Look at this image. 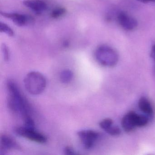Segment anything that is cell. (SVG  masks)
<instances>
[{
  "label": "cell",
  "instance_id": "1",
  "mask_svg": "<svg viewBox=\"0 0 155 155\" xmlns=\"http://www.w3.org/2000/svg\"><path fill=\"white\" fill-rule=\"evenodd\" d=\"M9 92L8 105L14 113H20L23 118L30 116V107L28 101L21 95L18 86L13 81L8 80L7 82Z\"/></svg>",
  "mask_w": 155,
  "mask_h": 155
},
{
  "label": "cell",
  "instance_id": "2",
  "mask_svg": "<svg viewBox=\"0 0 155 155\" xmlns=\"http://www.w3.org/2000/svg\"><path fill=\"white\" fill-rule=\"evenodd\" d=\"M24 86L27 91L31 95L41 94L47 86L46 78L41 73L31 71L28 73L24 80Z\"/></svg>",
  "mask_w": 155,
  "mask_h": 155
},
{
  "label": "cell",
  "instance_id": "3",
  "mask_svg": "<svg viewBox=\"0 0 155 155\" xmlns=\"http://www.w3.org/2000/svg\"><path fill=\"white\" fill-rule=\"evenodd\" d=\"M95 56L97 61L105 67H113L118 61L119 55L117 51L107 45L99 46L96 49Z\"/></svg>",
  "mask_w": 155,
  "mask_h": 155
},
{
  "label": "cell",
  "instance_id": "4",
  "mask_svg": "<svg viewBox=\"0 0 155 155\" xmlns=\"http://www.w3.org/2000/svg\"><path fill=\"white\" fill-rule=\"evenodd\" d=\"M14 132L18 136L38 143H44L47 141V137L36 130L35 128L27 127L23 126L15 128Z\"/></svg>",
  "mask_w": 155,
  "mask_h": 155
},
{
  "label": "cell",
  "instance_id": "5",
  "mask_svg": "<svg viewBox=\"0 0 155 155\" xmlns=\"http://www.w3.org/2000/svg\"><path fill=\"white\" fill-rule=\"evenodd\" d=\"M78 135L84 147L87 149L92 148L99 137L97 132L90 130H81L78 132Z\"/></svg>",
  "mask_w": 155,
  "mask_h": 155
},
{
  "label": "cell",
  "instance_id": "6",
  "mask_svg": "<svg viewBox=\"0 0 155 155\" xmlns=\"http://www.w3.org/2000/svg\"><path fill=\"white\" fill-rule=\"evenodd\" d=\"M117 20L120 26L123 29L128 31L134 30L138 26L137 20L124 12L118 13Z\"/></svg>",
  "mask_w": 155,
  "mask_h": 155
},
{
  "label": "cell",
  "instance_id": "7",
  "mask_svg": "<svg viewBox=\"0 0 155 155\" xmlns=\"http://www.w3.org/2000/svg\"><path fill=\"white\" fill-rule=\"evenodd\" d=\"M2 16L12 20L15 25L18 27H22L27 24L33 22V18L30 16L14 13H6L1 12Z\"/></svg>",
  "mask_w": 155,
  "mask_h": 155
},
{
  "label": "cell",
  "instance_id": "8",
  "mask_svg": "<svg viewBox=\"0 0 155 155\" xmlns=\"http://www.w3.org/2000/svg\"><path fill=\"white\" fill-rule=\"evenodd\" d=\"M1 150L0 154H5L7 150H19L21 147L12 137L7 135H2L0 138Z\"/></svg>",
  "mask_w": 155,
  "mask_h": 155
},
{
  "label": "cell",
  "instance_id": "9",
  "mask_svg": "<svg viewBox=\"0 0 155 155\" xmlns=\"http://www.w3.org/2000/svg\"><path fill=\"white\" fill-rule=\"evenodd\" d=\"M23 4L34 12L41 13L47 9V5L42 0H25Z\"/></svg>",
  "mask_w": 155,
  "mask_h": 155
},
{
  "label": "cell",
  "instance_id": "10",
  "mask_svg": "<svg viewBox=\"0 0 155 155\" xmlns=\"http://www.w3.org/2000/svg\"><path fill=\"white\" fill-rule=\"evenodd\" d=\"M135 112L130 111L126 114L122 118L121 125L123 129L126 132H130L136 127L135 122Z\"/></svg>",
  "mask_w": 155,
  "mask_h": 155
},
{
  "label": "cell",
  "instance_id": "11",
  "mask_svg": "<svg viewBox=\"0 0 155 155\" xmlns=\"http://www.w3.org/2000/svg\"><path fill=\"white\" fill-rule=\"evenodd\" d=\"M138 107L142 112L150 116L153 114V110L150 101L147 98L142 97L138 101Z\"/></svg>",
  "mask_w": 155,
  "mask_h": 155
},
{
  "label": "cell",
  "instance_id": "12",
  "mask_svg": "<svg viewBox=\"0 0 155 155\" xmlns=\"http://www.w3.org/2000/svg\"><path fill=\"white\" fill-rule=\"evenodd\" d=\"M73 77V73L69 69H66L61 71L60 75V79L62 83L67 84L69 83Z\"/></svg>",
  "mask_w": 155,
  "mask_h": 155
},
{
  "label": "cell",
  "instance_id": "13",
  "mask_svg": "<svg viewBox=\"0 0 155 155\" xmlns=\"http://www.w3.org/2000/svg\"><path fill=\"white\" fill-rule=\"evenodd\" d=\"M135 121L136 127H141L146 126L147 124L148 119L145 116L139 115L136 113L135 116Z\"/></svg>",
  "mask_w": 155,
  "mask_h": 155
},
{
  "label": "cell",
  "instance_id": "14",
  "mask_svg": "<svg viewBox=\"0 0 155 155\" xmlns=\"http://www.w3.org/2000/svg\"><path fill=\"white\" fill-rule=\"evenodd\" d=\"M0 31L5 33L9 37L14 36L13 30L8 25L2 22H0Z\"/></svg>",
  "mask_w": 155,
  "mask_h": 155
},
{
  "label": "cell",
  "instance_id": "15",
  "mask_svg": "<svg viewBox=\"0 0 155 155\" xmlns=\"http://www.w3.org/2000/svg\"><path fill=\"white\" fill-rule=\"evenodd\" d=\"M113 120L110 118L105 119L101 120L99 123L100 127L105 131L107 130L110 127L113 126Z\"/></svg>",
  "mask_w": 155,
  "mask_h": 155
},
{
  "label": "cell",
  "instance_id": "16",
  "mask_svg": "<svg viewBox=\"0 0 155 155\" xmlns=\"http://www.w3.org/2000/svg\"><path fill=\"white\" fill-rule=\"evenodd\" d=\"M66 10L64 8H57L52 11L51 14V16L53 18H58L63 16L66 13Z\"/></svg>",
  "mask_w": 155,
  "mask_h": 155
},
{
  "label": "cell",
  "instance_id": "17",
  "mask_svg": "<svg viewBox=\"0 0 155 155\" xmlns=\"http://www.w3.org/2000/svg\"><path fill=\"white\" fill-rule=\"evenodd\" d=\"M106 132L111 136H118L121 133V130L118 127L112 126L109 129L106 130Z\"/></svg>",
  "mask_w": 155,
  "mask_h": 155
},
{
  "label": "cell",
  "instance_id": "18",
  "mask_svg": "<svg viewBox=\"0 0 155 155\" xmlns=\"http://www.w3.org/2000/svg\"><path fill=\"white\" fill-rule=\"evenodd\" d=\"M2 53H3L4 60L5 61H8L9 59V52L8 47H7L6 44H3L2 45Z\"/></svg>",
  "mask_w": 155,
  "mask_h": 155
},
{
  "label": "cell",
  "instance_id": "19",
  "mask_svg": "<svg viewBox=\"0 0 155 155\" xmlns=\"http://www.w3.org/2000/svg\"><path fill=\"white\" fill-rule=\"evenodd\" d=\"M64 154L67 155H76L77 153L75 152V150L72 147L70 146H67L64 148Z\"/></svg>",
  "mask_w": 155,
  "mask_h": 155
},
{
  "label": "cell",
  "instance_id": "20",
  "mask_svg": "<svg viewBox=\"0 0 155 155\" xmlns=\"http://www.w3.org/2000/svg\"><path fill=\"white\" fill-rule=\"evenodd\" d=\"M150 56L151 58L155 61V44L153 45L152 47L151 50V52H150Z\"/></svg>",
  "mask_w": 155,
  "mask_h": 155
},
{
  "label": "cell",
  "instance_id": "21",
  "mask_svg": "<svg viewBox=\"0 0 155 155\" xmlns=\"http://www.w3.org/2000/svg\"><path fill=\"white\" fill-rule=\"evenodd\" d=\"M142 3H146L149 2H155V0H138Z\"/></svg>",
  "mask_w": 155,
  "mask_h": 155
},
{
  "label": "cell",
  "instance_id": "22",
  "mask_svg": "<svg viewBox=\"0 0 155 155\" xmlns=\"http://www.w3.org/2000/svg\"><path fill=\"white\" fill-rule=\"evenodd\" d=\"M63 45L65 48H67V47H68L69 45V43L68 41H65L63 42Z\"/></svg>",
  "mask_w": 155,
  "mask_h": 155
}]
</instances>
